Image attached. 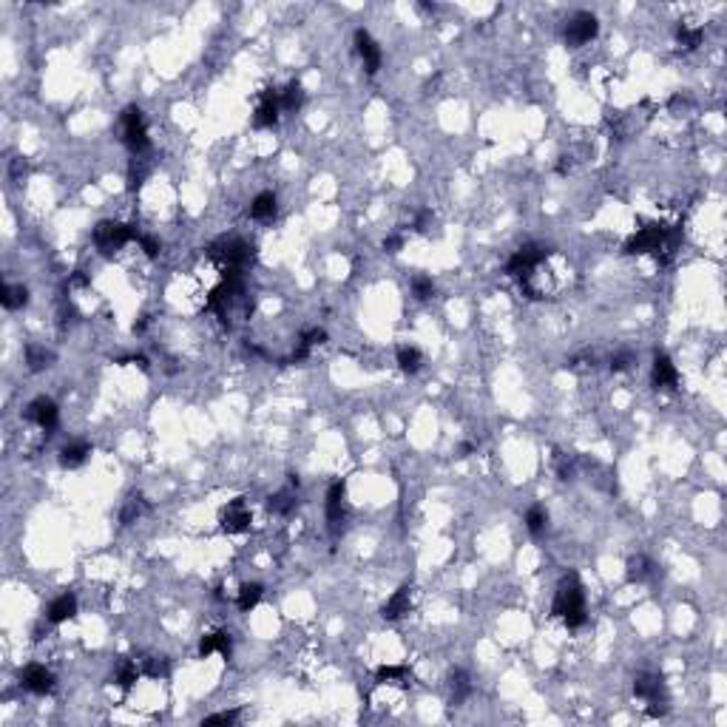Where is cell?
<instances>
[{
  "instance_id": "1",
  "label": "cell",
  "mask_w": 727,
  "mask_h": 727,
  "mask_svg": "<svg viewBox=\"0 0 727 727\" xmlns=\"http://www.w3.org/2000/svg\"><path fill=\"white\" fill-rule=\"evenodd\" d=\"M552 613L563 616L568 628H583L586 625V620H588L586 616V594H583V583H579V577L574 571L560 579L554 602H552Z\"/></svg>"
},
{
  "instance_id": "2",
  "label": "cell",
  "mask_w": 727,
  "mask_h": 727,
  "mask_svg": "<svg viewBox=\"0 0 727 727\" xmlns=\"http://www.w3.org/2000/svg\"><path fill=\"white\" fill-rule=\"evenodd\" d=\"M123 139H125V145L131 148L134 157H145V154H148L151 139H148V125H145L142 108L128 105L125 111H123Z\"/></svg>"
},
{
  "instance_id": "3",
  "label": "cell",
  "mask_w": 727,
  "mask_h": 727,
  "mask_svg": "<svg viewBox=\"0 0 727 727\" xmlns=\"http://www.w3.org/2000/svg\"><path fill=\"white\" fill-rule=\"evenodd\" d=\"M634 696H639L642 702H648V713L650 716H665L668 713V690L659 673H639L634 679Z\"/></svg>"
},
{
  "instance_id": "4",
  "label": "cell",
  "mask_w": 727,
  "mask_h": 727,
  "mask_svg": "<svg viewBox=\"0 0 727 727\" xmlns=\"http://www.w3.org/2000/svg\"><path fill=\"white\" fill-rule=\"evenodd\" d=\"M131 239H136V230L131 225H123V222L108 219V222H100L94 228V244L100 247V253H105V256H111L114 250H120Z\"/></svg>"
},
{
  "instance_id": "5",
  "label": "cell",
  "mask_w": 727,
  "mask_h": 727,
  "mask_svg": "<svg viewBox=\"0 0 727 727\" xmlns=\"http://www.w3.org/2000/svg\"><path fill=\"white\" fill-rule=\"evenodd\" d=\"M597 31H600V20H597L591 12H574L571 20L565 23L563 38H565V46L577 49V46L591 43V40L597 38Z\"/></svg>"
},
{
  "instance_id": "6",
  "label": "cell",
  "mask_w": 727,
  "mask_h": 727,
  "mask_svg": "<svg viewBox=\"0 0 727 727\" xmlns=\"http://www.w3.org/2000/svg\"><path fill=\"white\" fill-rule=\"evenodd\" d=\"M545 256H549V250L545 247H540V244H526V247H520L512 259H508V265H506V273L508 276H517V279H523V276H531L542 262H545Z\"/></svg>"
},
{
  "instance_id": "7",
  "label": "cell",
  "mask_w": 727,
  "mask_h": 727,
  "mask_svg": "<svg viewBox=\"0 0 727 727\" xmlns=\"http://www.w3.org/2000/svg\"><path fill=\"white\" fill-rule=\"evenodd\" d=\"M26 421L38 423L43 432H52L57 426V421H60V409H57V404L52 401V398H34V401L26 407Z\"/></svg>"
},
{
  "instance_id": "8",
  "label": "cell",
  "mask_w": 727,
  "mask_h": 727,
  "mask_svg": "<svg viewBox=\"0 0 727 727\" xmlns=\"http://www.w3.org/2000/svg\"><path fill=\"white\" fill-rule=\"evenodd\" d=\"M20 685L26 690H31V694L46 696V694H52V690H54V673L49 668H43V665H26L20 671Z\"/></svg>"
},
{
  "instance_id": "9",
  "label": "cell",
  "mask_w": 727,
  "mask_h": 727,
  "mask_svg": "<svg viewBox=\"0 0 727 727\" xmlns=\"http://www.w3.org/2000/svg\"><path fill=\"white\" fill-rule=\"evenodd\" d=\"M279 111H281V97L279 91L273 88H265L259 94V105H256V114H253V125L256 128H270L279 123Z\"/></svg>"
},
{
  "instance_id": "10",
  "label": "cell",
  "mask_w": 727,
  "mask_h": 727,
  "mask_svg": "<svg viewBox=\"0 0 727 727\" xmlns=\"http://www.w3.org/2000/svg\"><path fill=\"white\" fill-rule=\"evenodd\" d=\"M355 52H358V57L364 60V68H367V75H378L384 54H381V46L370 38V31H364V29L355 31Z\"/></svg>"
},
{
  "instance_id": "11",
  "label": "cell",
  "mask_w": 727,
  "mask_h": 727,
  "mask_svg": "<svg viewBox=\"0 0 727 727\" xmlns=\"http://www.w3.org/2000/svg\"><path fill=\"white\" fill-rule=\"evenodd\" d=\"M344 494H347L344 480H336L330 489H327V523H330L333 534H338V529L344 523Z\"/></svg>"
},
{
  "instance_id": "12",
  "label": "cell",
  "mask_w": 727,
  "mask_h": 727,
  "mask_svg": "<svg viewBox=\"0 0 727 727\" xmlns=\"http://www.w3.org/2000/svg\"><path fill=\"white\" fill-rule=\"evenodd\" d=\"M222 529H225L228 534H242V531L250 529V512L244 508V497H236V500H230V503L225 506V512H222Z\"/></svg>"
},
{
  "instance_id": "13",
  "label": "cell",
  "mask_w": 727,
  "mask_h": 727,
  "mask_svg": "<svg viewBox=\"0 0 727 727\" xmlns=\"http://www.w3.org/2000/svg\"><path fill=\"white\" fill-rule=\"evenodd\" d=\"M650 381H653V386H657V389H676V384H679V373H676L673 361H671L665 352L653 358Z\"/></svg>"
},
{
  "instance_id": "14",
  "label": "cell",
  "mask_w": 727,
  "mask_h": 727,
  "mask_svg": "<svg viewBox=\"0 0 727 727\" xmlns=\"http://www.w3.org/2000/svg\"><path fill=\"white\" fill-rule=\"evenodd\" d=\"M409 608H412V588H409V586H401V588H398V591L384 602L381 616H384V620H401L404 613H409Z\"/></svg>"
},
{
  "instance_id": "15",
  "label": "cell",
  "mask_w": 727,
  "mask_h": 727,
  "mask_svg": "<svg viewBox=\"0 0 727 727\" xmlns=\"http://www.w3.org/2000/svg\"><path fill=\"white\" fill-rule=\"evenodd\" d=\"M659 574H662L659 565L645 554H636V557L628 560V583H650V579H657Z\"/></svg>"
},
{
  "instance_id": "16",
  "label": "cell",
  "mask_w": 727,
  "mask_h": 727,
  "mask_svg": "<svg viewBox=\"0 0 727 727\" xmlns=\"http://www.w3.org/2000/svg\"><path fill=\"white\" fill-rule=\"evenodd\" d=\"M230 648H233V642H230V634H228V631H213V634H205V636H202V642H199V657L208 659L210 653H222V657L228 659V657H230Z\"/></svg>"
},
{
  "instance_id": "17",
  "label": "cell",
  "mask_w": 727,
  "mask_h": 727,
  "mask_svg": "<svg viewBox=\"0 0 727 727\" xmlns=\"http://www.w3.org/2000/svg\"><path fill=\"white\" fill-rule=\"evenodd\" d=\"M75 613H77V597L75 594H60L57 600H52V605L46 611V620L52 625H60V623L71 620Z\"/></svg>"
},
{
  "instance_id": "18",
  "label": "cell",
  "mask_w": 727,
  "mask_h": 727,
  "mask_svg": "<svg viewBox=\"0 0 727 727\" xmlns=\"http://www.w3.org/2000/svg\"><path fill=\"white\" fill-rule=\"evenodd\" d=\"M88 455H91V446H88L86 441H75V444L63 446L60 463H63L65 469H77V466H83V463L88 460Z\"/></svg>"
},
{
  "instance_id": "19",
  "label": "cell",
  "mask_w": 727,
  "mask_h": 727,
  "mask_svg": "<svg viewBox=\"0 0 727 727\" xmlns=\"http://www.w3.org/2000/svg\"><path fill=\"white\" fill-rule=\"evenodd\" d=\"M29 302V290L23 284H3L0 287V304L6 310H20Z\"/></svg>"
},
{
  "instance_id": "20",
  "label": "cell",
  "mask_w": 727,
  "mask_h": 727,
  "mask_svg": "<svg viewBox=\"0 0 727 727\" xmlns=\"http://www.w3.org/2000/svg\"><path fill=\"white\" fill-rule=\"evenodd\" d=\"M276 196L270 194V191H265V194H259L256 199L250 202V216L253 219H259V222H267V219H273L276 216Z\"/></svg>"
},
{
  "instance_id": "21",
  "label": "cell",
  "mask_w": 727,
  "mask_h": 727,
  "mask_svg": "<svg viewBox=\"0 0 727 727\" xmlns=\"http://www.w3.org/2000/svg\"><path fill=\"white\" fill-rule=\"evenodd\" d=\"M702 40H705V29H699V26H685V23H679L676 26V43L685 49V52H696L699 46H702Z\"/></svg>"
},
{
  "instance_id": "22",
  "label": "cell",
  "mask_w": 727,
  "mask_h": 727,
  "mask_svg": "<svg viewBox=\"0 0 727 727\" xmlns=\"http://www.w3.org/2000/svg\"><path fill=\"white\" fill-rule=\"evenodd\" d=\"M279 97H281V111H299L304 105V86L299 80H293V83H287L284 91H279Z\"/></svg>"
},
{
  "instance_id": "23",
  "label": "cell",
  "mask_w": 727,
  "mask_h": 727,
  "mask_svg": "<svg viewBox=\"0 0 727 727\" xmlns=\"http://www.w3.org/2000/svg\"><path fill=\"white\" fill-rule=\"evenodd\" d=\"M395 358H398V367H401L404 373H418L421 367H423V355H421V350L418 347H398V352H395Z\"/></svg>"
},
{
  "instance_id": "24",
  "label": "cell",
  "mask_w": 727,
  "mask_h": 727,
  "mask_svg": "<svg viewBox=\"0 0 727 727\" xmlns=\"http://www.w3.org/2000/svg\"><path fill=\"white\" fill-rule=\"evenodd\" d=\"M449 690H452V705H460L463 699H469V694H471V682H469L466 671L455 668V671L449 673Z\"/></svg>"
},
{
  "instance_id": "25",
  "label": "cell",
  "mask_w": 727,
  "mask_h": 727,
  "mask_svg": "<svg viewBox=\"0 0 727 727\" xmlns=\"http://www.w3.org/2000/svg\"><path fill=\"white\" fill-rule=\"evenodd\" d=\"M52 361H54V355L46 347H40V344H29L26 347V364H29L31 373H40V370L52 367Z\"/></svg>"
},
{
  "instance_id": "26",
  "label": "cell",
  "mask_w": 727,
  "mask_h": 727,
  "mask_svg": "<svg viewBox=\"0 0 727 727\" xmlns=\"http://www.w3.org/2000/svg\"><path fill=\"white\" fill-rule=\"evenodd\" d=\"M262 594H265V588H262L259 583H244V586L239 588V597H236L239 611H253V608L259 605Z\"/></svg>"
},
{
  "instance_id": "27",
  "label": "cell",
  "mask_w": 727,
  "mask_h": 727,
  "mask_svg": "<svg viewBox=\"0 0 727 727\" xmlns=\"http://www.w3.org/2000/svg\"><path fill=\"white\" fill-rule=\"evenodd\" d=\"M526 529L534 534V537H540L545 529H549V512L537 503V506H531L529 512H526Z\"/></svg>"
},
{
  "instance_id": "28",
  "label": "cell",
  "mask_w": 727,
  "mask_h": 727,
  "mask_svg": "<svg viewBox=\"0 0 727 727\" xmlns=\"http://www.w3.org/2000/svg\"><path fill=\"white\" fill-rule=\"evenodd\" d=\"M324 338H327V333H324V330H310V333H304V336H302V341H299V350L293 352V361H304L315 344H324Z\"/></svg>"
},
{
  "instance_id": "29",
  "label": "cell",
  "mask_w": 727,
  "mask_h": 727,
  "mask_svg": "<svg viewBox=\"0 0 727 727\" xmlns=\"http://www.w3.org/2000/svg\"><path fill=\"white\" fill-rule=\"evenodd\" d=\"M267 508H270V512H276V515H290L296 508V500H293V494H290V492H276V494L267 497Z\"/></svg>"
},
{
  "instance_id": "30",
  "label": "cell",
  "mask_w": 727,
  "mask_h": 727,
  "mask_svg": "<svg viewBox=\"0 0 727 727\" xmlns=\"http://www.w3.org/2000/svg\"><path fill=\"white\" fill-rule=\"evenodd\" d=\"M145 176H148V162H145V157H134L131 171H128V191H136Z\"/></svg>"
},
{
  "instance_id": "31",
  "label": "cell",
  "mask_w": 727,
  "mask_h": 727,
  "mask_svg": "<svg viewBox=\"0 0 727 727\" xmlns=\"http://www.w3.org/2000/svg\"><path fill=\"white\" fill-rule=\"evenodd\" d=\"M139 668H136V662H123L120 668H117V685L123 687V690H128V687H134L136 685V679H139Z\"/></svg>"
},
{
  "instance_id": "32",
  "label": "cell",
  "mask_w": 727,
  "mask_h": 727,
  "mask_svg": "<svg viewBox=\"0 0 727 727\" xmlns=\"http://www.w3.org/2000/svg\"><path fill=\"white\" fill-rule=\"evenodd\" d=\"M412 293H415L418 302L432 299V296H435V281H432L429 276H415V279H412Z\"/></svg>"
},
{
  "instance_id": "33",
  "label": "cell",
  "mask_w": 727,
  "mask_h": 727,
  "mask_svg": "<svg viewBox=\"0 0 727 727\" xmlns=\"http://www.w3.org/2000/svg\"><path fill=\"white\" fill-rule=\"evenodd\" d=\"M557 475H560V480H574V475H577V460L568 458V455H557Z\"/></svg>"
},
{
  "instance_id": "34",
  "label": "cell",
  "mask_w": 727,
  "mask_h": 727,
  "mask_svg": "<svg viewBox=\"0 0 727 727\" xmlns=\"http://www.w3.org/2000/svg\"><path fill=\"white\" fill-rule=\"evenodd\" d=\"M634 361H636V355H634L631 350H620V352L611 358V370H613V373H625V370H631Z\"/></svg>"
},
{
  "instance_id": "35",
  "label": "cell",
  "mask_w": 727,
  "mask_h": 727,
  "mask_svg": "<svg viewBox=\"0 0 727 727\" xmlns=\"http://www.w3.org/2000/svg\"><path fill=\"white\" fill-rule=\"evenodd\" d=\"M142 673L145 676H151V679H162V676H168V662L165 659H145V665H142Z\"/></svg>"
},
{
  "instance_id": "36",
  "label": "cell",
  "mask_w": 727,
  "mask_h": 727,
  "mask_svg": "<svg viewBox=\"0 0 727 727\" xmlns=\"http://www.w3.org/2000/svg\"><path fill=\"white\" fill-rule=\"evenodd\" d=\"M142 515V503H139V497H131L125 506H123V512H120V520L125 523V526H131L136 517Z\"/></svg>"
},
{
  "instance_id": "37",
  "label": "cell",
  "mask_w": 727,
  "mask_h": 727,
  "mask_svg": "<svg viewBox=\"0 0 727 727\" xmlns=\"http://www.w3.org/2000/svg\"><path fill=\"white\" fill-rule=\"evenodd\" d=\"M407 668L404 665H384L378 668V682H392V679H404Z\"/></svg>"
},
{
  "instance_id": "38",
  "label": "cell",
  "mask_w": 727,
  "mask_h": 727,
  "mask_svg": "<svg viewBox=\"0 0 727 727\" xmlns=\"http://www.w3.org/2000/svg\"><path fill=\"white\" fill-rule=\"evenodd\" d=\"M136 239H139V247L145 250V256L148 259H154V256H159V250H162V244L154 239V236H145V233H136Z\"/></svg>"
},
{
  "instance_id": "39",
  "label": "cell",
  "mask_w": 727,
  "mask_h": 727,
  "mask_svg": "<svg viewBox=\"0 0 727 727\" xmlns=\"http://www.w3.org/2000/svg\"><path fill=\"white\" fill-rule=\"evenodd\" d=\"M239 719V710H222V713H213L208 716L202 724H233Z\"/></svg>"
},
{
  "instance_id": "40",
  "label": "cell",
  "mask_w": 727,
  "mask_h": 727,
  "mask_svg": "<svg viewBox=\"0 0 727 727\" xmlns=\"http://www.w3.org/2000/svg\"><path fill=\"white\" fill-rule=\"evenodd\" d=\"M401 247H404V236L392 233V236H386V239H384V250H386V253H398Z\"/></svg>"
},
{
  "instance_id": "41",
  "label": "cell",
  "mask_w": 727,
  "mask_h": 727,
  "mask_svg": "<svg viewBox=\"0 0 727 727\" xmlns=\"http://www.w3.org/2000/svg\"><path fill=\"white\" fill-rule=\"evenodd\" d=\"M429 222H432V213H429V210L418 213V219H415V230H418V233H426V230H429Z\"/></svg>"
},
{
  "instance_id": "42",
  "label": "cell",
  "mask_w": 727,
  "mask_h": 727,
  "mask_svg": "<svg viewBox=\"0 0 727 727\" xmlns=\"http://www.w3.org/2000/svg\"><path fill=\"white\" fill-rule=\"evenodd\" d=\"M23 173H26V162H23V159H15V162H12V176L20 179Z\"/></svg>"
},
{
  "instance_id": "43",
  "label": "cell",
  "mask_w": 727,
  "mask_h": 727,
  "mask_svg": "<svg viewBox=\"0 0 727 727\" xmlns=\"http://www.w3.org/2000/svg\"><path fill=\"white\" fill-rule=\"evenodd\" d=\"M471 452H475V444H460L458 446V458H469Z\"/></svg>"
},
{
  "instance_id": "44",
  "label": "cell",
  "mask_w": 727,
  "mask_h": 727,
  "mask_svg": "<svg viewBox=\"0 0 727 727\" xmlns=\"http://www.w3.org/2000/svg\"><path fill=\"white\" fill-rule=\"evenodd\" d=\"M68 284H71V287H86L88 281H86V276H80V273H77V276H71V281H68Z\"/></svg>"
}]
</instances>
